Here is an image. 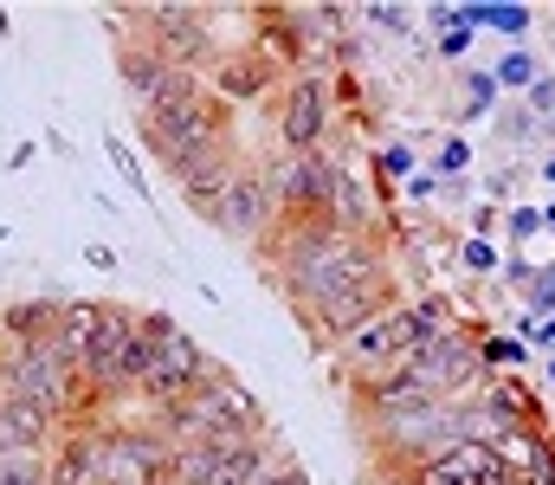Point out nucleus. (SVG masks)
Masks as SVG:
<instances>
[{
    "instance_id": "423d86ee",
    "label": "nucleus",
    "mask_w": 555,
    "mask_h": 485,
    "mask_svg": "<svg viewBox=\"0 0 555 485\" xmlns=\"http://www.w3.org/2000/svg\"><path fill=\"white\" fill-rule=\"evenodd\" d=\"M278 194L272 181H266V162H246L240 175H233V188H227V201L214 207V227L227 233V240H240V246H266V233L278 227Z\"/></svg>"
},
{
    "instance_id": "f3484780",
    "label": "nucleus",
    "mask_w": 555,
    "mask_h": 485,
    "mask_svg": "<svg viewBox=\"0 0 555 485\" xmlns=\"http://www.w3.org/2000/svg\"><path fill=\"white\" fill-rule=\"evenodd\" d=\"M162 72H168V59H162L149 39H130V46H117V78H124V91L137 98L142 111H149V98H155Z\"/></svg>"
},
{
    "instance_id": "f8f14e48",
    "label": "nucleus",
    "mask_w": 555,
    "mask_h": 485,
    "mask_svg": "<svg viewBox=\"0 0 555 485\" xmlns=\"http://www.w3.org/2000/svg\"><path fill=\"white\" fill-rule=\"evenodd\" d=\"M240 168H246V156H240V150L227 143V150H214V156L194 162V168H188V175H181L175 188H181V201H188V207H194L201 220H214V207L227 201V188H233V175H240Z\"/></svg>"
},
{
    "instance_id": "2f4dec72",
    "label": "nucleus",
    "mask_w": 555,
    "mask_h": 485,
    "mask_svg": "<svg viewBox=\"0 0 555 485\" xmlns=\"http://www.w3.org/2000/svg\"><path fill=\"white\" fill-rule=\"evenodd\" d=\"M375 485H420V480H414V473H382Z\"/></svg>"
},
{
    "instance_id": "a878e982",
    "label": "nucleus",
    "mask_w": 555,
    "mask_h": 485,
    "mask_svg": "<svg viewBox=\"0 0 555 485\" xmlns=\"http://www.w3.org/2000/svg\"><path fill=\"white\" fill-rule=\"evenodd\" d=\"M33 162H39V143H33V137H26V143H13V150H7V168H33Z\"/></svg>"
},
{
    "instance_id": "c85d7f7f",
    "label": "nucleus",
    "mask_w": 555,
    "mask_h": 485,
    "mask_svg": "<svg viewBox=\"0 0 555 485\" xmlns=\"http://www.w3.org/2000/svg\"><path fill=\"white\" fill-rule=\"evenodd\" d=\"M530 298H537L543 311H555V272H550V279H537V285H530Z\"/></svg>"
},
{
    "instance_id": "20e7f679",
    "label": "nucleus",
    "mask_w": 555,
    "mask_h": 485,
    "mask_svg": "<svg viewBox=\"0 0 555 485\" xmlns=\"http://www.w3.org/2000/svg\"><path fill=\"white\" fill-rule=\"evenodd\" d=\"M388 311H401V279L388 272V279H375V285H356V292H343V298H330L323 311H310L304 323V336L317 343V349H343L356 330H369L375 318H388Z\"/></svg>"
},
{
    "instance_id": "ddd939ff",
    "label": "nucleus",
    "mask_w": 555,
    "mask_h": 485,
    "mask_svg": "<svg viewBox=\"0 0 555 485\" xmlns=\"http://www.w3.org/2000/svg\"><path fill=\"white\" fill-rule=\"evenodd\" d=\"M59 323H65V298H13L0 305V349H33L59 336Z\"/></svg>"
},
{
    "instance_id": "f03ea898",
    "label": "nucleus",
    "mask_w": 555,
    "mask_h": 485,
    "mask_svg": "<svg viewBox=\"0 0 555 485\" xmlns=\"http://www.w3.org/2000/svg\"><path fill=\"white\" fill-rule=\"evenodd\" d=\"M401 369L414 375L433 401H459L465 388H478V382L491 375V369L478 362V323H472V330L459 323V330H446V336H426Z\"/></svg>"
},
{
    "instance_id": "0eeeda50",
    "label": "nucleus",
    "mask_w": 555,
    "mask_h": 485,
    "mask_svg": "<svg viewBox=\"0 0 555 485\" xmlns=\"http://www.w3.org/2000/svg\"><path fill=\"white\" fill-rule=\"evenodd\" d=\"M420 343H426V336H420L414 305H401V311L375 318L369 330H356V336H349L336 356H343V369H356V375H382V369H401Z\"/></svg>"
},
{
    "instance_id": "7c9ffc66",
    "label": "nucleus",
    "mask_w": 555,
    "mask_h": 485,
    "mask_svg": "<svg viewBox=\"0 0 555 485\" xmlns=\"http://www.w3.org/2000/svg\"><path fill=\"white\" fill-rule=\"evenodd\" d=\"M85 259H91L98 272H111V266H117V253H111V246H85Z\"/></svg>"
},
{
    "instance_id": "b1692460",
    "label": "nucleus",
    "mask_w": 555,
    "mask_h": 485,
    "mask_svg": "<svg viewBox=\"0 0 555 485\" xmlns=\"http://www.w3.org/2000/svg\"><path fill=\"white\" fill-rule=\"evenodd\" d=\"M504 227L524 240V233H537V227H543V207H511V220H504Z\"/></svg>"
},
{
    "instance_id": "f704fd0d",
    "label": "nucleus",
    "mask_w": 555,
    "mask_h": 485,
    "mask_svg": "<svg viewBox=\"0 0 555 485\" xmlns=\"http://www.w3.org/2000/svg\"><path fill=\"white\" fill-rule=\"evenodd\" d=\"M0 408H7V375H0Z\"/></svg>"
},
{
    "instance_id": "72a5a7b5",
    "label": "nucleus",
    "mask_w": 555,
    "mask_h": 485,
    "mask_svg": "<svg viewBox=\"0 0 555 485\" xmlns=\"http://www.w3.org/2000/svg\"><path fill=\"white\" fill-rule=\"evenodd\" d=\"M0 39H13V20H7V7H0Z\"/></svg>"
},
{
    "instance_id": "a211bd4d",
    "label": "nucleus",
    "mask_w": 555,
    "mask_h": 485,
    "mask_svg": "<svg viewBox=\"0 0 555 485\" xmlns=\"http://www.w3.org/2000/svg\"><path fill=\"white\" fill-rule=\"evenodd\" d=\"M137 137H142V150H149V162H162V175H168V181H181V175L201 162L188 143H181V137H168L155 117H137Z\"/></svg>"
},
{
    "instance_id": "4be33fe9",
    "label": "nucleus",
    "mask_w": 555,
    "mask_h": 485,
    "mask_svg": "<svg viewBox=\"0 0 555 485\" xmlns=\"http://www.w3.org/2000/svg\"><path fill=\"white\" fill-rule=\"evenodd\" d=\"M259 485H310V473H304L297 460H278V467H272V473H266Z\"/></svg>"
},
{
    "instance_id": "dca6fc26",
    "label": "nucleus",
    "mask_w": 555,
    "mask_h": 485,
    "mask_svg": "<svg viewBox=\"0 0 555 485\" xmlns=\"http://www.w3.org/2000/svg\"><path fill=\"white\" fill-rule=\"evenodd\" d=\"M98 323H104V298H65V323H59V356L72 362V369H85V356H91V343H98Z\"/></svg>"
},
{
    "instance_id": "aec40b11",
    "label": "nucleus",
    "mask_w": 555,
    "mask_h": 485,
    "mask_svg": "<svg viewBox=\"0 0 555 485\" xmlns=\"http://www.w3.org/2000/svg\"><path fill=\"white\" fill-rule=\"evenodd\" d=\"M478 362H485L491 375H504L511 362H524V343H517V336H485V330H478Z\"/></svg>"
},
{
    "instance_id": "4468645a",
    "label": "nucleus",
    "mask_w": 555,
    "mask_h": 485,
    "mask_svg": "<svg viewBox=\"0 0 555 485\" xmlns=\"http://www.w3.org/2000/svg\"><path fill=\"white\" fill-rule=\"evenodd\" d=\"M98 467H104V434H91V427H65L59 447L46 454L52 485H98Z\"/></svg>"
},
{
    "instance_id": "c756f323",
    "label": "nucleus",
    "mask_w": 555,
    "mask_h": 485,
    "mask_svg": "<svg viewBox=\"0 0 555 485\" xmlns=\"http://www.w3.org/2000/svg\"><path fill=\"white\" fill-rule=\"evenodd\" d=\"M465 91H472V98H478V104H491V91H498V78H485V72H478V78H472V85H465Z\"/></svg>"
},
{
    "instance_id": "1a4fd4ad",
    "label": "nucleus",
    "mask_w": 555,
    "mask_h": 485,
    "mask_svg": "<svg viewBox=\"0 0 555 485\" xmlns=\"http://www.w3.org/2000/svg\"><path fill=\"white\" fill-rule=\"evenodd\" d=\"M414 480L420 485H524V480H517V467H511L491 441H465V447H452V454L426 460Z\"/></svg>"
},
{
    "instance_id": "6e6552de",
    "label": "nucleus",
    "mask_w": 555,
    "mask_h": 485,
    "mask_svg": "<svg viewBox=\"0 0 555 485\" xmlns=\"http://www.w3.org/2000/svg\"><path fill=\"white\" fill-rule=\"evenodd\" d=\"M201 375H207V349H201L188 330H175V336L155 349V362H149V382H142L137 395L149 401V408H168V401L194 395V388H201Z\"/></svg>"
},
{
    "instance_id": "7ed1b4c3",
    "label": "nucleus",
    "mask_w": 555,
    "mask_h": 485,
    "mask_svg": "<svg viewBox=\"0 0 555 485\" xmlns=\"http://www.w3.org/2000/svg\"><path fill=\"white\" fill-rule=\"evenodd\" d=\"M168 473H175V447L162 441L155 421H117V427H104L98 485H168Z\"/></svg>"
},
{
    "instance_id": "412c9836",
    "label": "nucleus",
    "mask_w": 555,
    "mask_h": 485,
    "mask_svg": "<svg viewBox=\"0 0 555 485\" xmlns=\"http://www.w3.org/2000/svg\"><path fill=\"white\" fill-rule=\"evenodd\" d=\"M0 485H52V480H46V460H33V454H0Z\"/></svg>"
},
{
    "instance_id": "bb28decb",
    "label": "nucleus",
    "mask_w": 555,
    "mask_h": 485,
    "mask_svg": "<svg viewBox=\"0 0 555 485\" xmlns=\"http://www.w3.org/2000/svg\"><path fill=\"white\" fill-rule=\"evenodd\" d=\"M408 168H414V150H388L382 156V175H408Z\"/></svg>"
},
{
    "instance_id": "2eb2a0df",
    "label": "nucleus",
    "mask_w": 555,
    "mask_h": 485,
    "mask_svg": "<svg viewBox=\"0 0 555 485\" xmlns=\"http://www.w3.org/2000/svg\"><path fill=\"white\" fill-rule=\"evenodd\" d=\"M323 214L336 220V233H356V240L382 233V201L349 175V162H343V175H336V188H330V207H323Z\"/></svg>"
},
{
    "instance_id": "6ab92c4d",
    "label": "nucleus",
    "mask_w": 555,
    "mask_h": 485,
    "mask_svg": "<svg viewBox=\"0 0 555 485\" xmlns=\"http://www.w3.org/2000/svg\"><path fill=\"white\" fill-rule=\"evenodd\" d=\"M104 150H111V162H117V175H124V188L137 194V201H155V188H149V168H142V156L124 143V137H104Z\"/></svg>"
},
{
    "instance_id": "393cba45",
    "label": "nucleus",
    "mask_w": 555,
    "mask_h": 485,
    "mask_svg": "<svg viewBox=\"0 0 555 485\" xmlns=\"http://www.w3.org/2000/svg\"><path fill=\"white\" fill-rule=\"evenodd\" d=\"M465 162H472V150H465V143H446V150H439V162H433V168H439V175H459Z\"/></svg>"
},
{
    "instance_id": "f257e3e1",
    "label": "nucleus",
    "mask_w": 555,
    "mask_h": 485,
    "mask_svg": "<svg viewBox=\"0 0 555 485\" xmlns=\"http://www.w3.org/2000/svg\"><path fill=\"white\" fill-rule=\"evenodd\" d=\"M395 266H388V240L382 233H369V240H356V233H336L323 253H310V259H297L291 272H278L272 292L291 305V318H310V311H323L330 298H343V292H356V285H375V279H388Z\"/></svg>"
},
{
    "instance_id": "c9c22d12",
    "label": "nucleus",
    "mask_w": 555,
    "mask_h": 485,
    "mask_svg": "<svg viewBox=\"0 0 555 485\" xmlns=\"http://www.w3.org/2000/svg\"><path fill=\"white\" fill-rule=\"evenodd\" d=\"M550 181H555V156H550Z\"/></svg>"
},
{
    "instance_id": "cd10ccee",
    "label": "nucleus",
    "mask_w": 555,
    "mask_h": 485,
    "mask_svg": "<svg viewBox=\"0 0 555 485\" xmlns=\"http://www.w3.org/2000/svg\"><path fill=\"white\" fill-rule=\"evenodd\" d=\"M504 137H511V143H530V137H537V124H530V117H504Z\"/></svg>"
},
{
    "instance_id": "5701e85b",
    "label": "nucleus",
    "mask_w": 555,
    "mask_h": 485,
    "mask_svg": "<svg viewBox=\"0 0 555 485\" xmlns=\"http://www.w3.org/2000/svg\"><path fill=\"white\" fill-rule=\"evenodd\" d=\"M498 78H504V85H530V78H537V65H530V59H524V52H511V59H504V72H498Z\"/></svg>"
},
{
    "instance_id": "39448f33",
    "label": "nucleus",
    "mask_w": 555,
    "mask_h": 485,
    "mask_svg": "<svg viewBox=\"0 0 555 485\" xmlns=\"http://www.w3.org/2000/svg\"><path fill=\"white\" fill-rule=\"evenodd\" d=\"M330 130H336V98L323 78H291L284 98H278V143L284 156H317L330 150Z\"/></svg>"
},
{
    "instance_id": "9d476101",
    "label": "nucleus",
    "mask_w": 555,
    "mask_h": 485,
    "mask_svg": "<svg viewBox=\"0 0 555 485\" xmlns=\"http://www.w3.org/2000/svg\"><path fill=\"white\" fill-rule=\"evenodd\" d=\"M266 91H278V65L259 46L220 52V65H214V98H227V104H259Z\"/></svg>"
},
{
    "instance_id": "473e14b6",
    "label": "nucleus",
    "mask_w": 555,
    "mask_h": 485,
    "mask_svg": "<svg viewBox=\"0 0 555 485\" xmlns=\"http://www.w3.org/2000/svg\"><path fill=\"white\" fill-rule=\"evenodd\" d=\"M530 336H537V343H550V349H555V318L543 323V330H530Z\"/></svg>"
},
{
    "instance_id": "9b49d317",
    "label": "nucleus",
    "mask_w": 555,
    "mask_h": 485,
    "mask_svg": "<svg viewBox=\"0 0 555 485\" xmlns=\"http://www.w3.org/2000/svg\"><path fill=\"white\" fill-rule=\"evenodd\" d=\"M59 434H65L59 414H46V408L7 395V408H0V454H33V460H46V454L59 447Z\"/></svg>"
}]
</instances>
